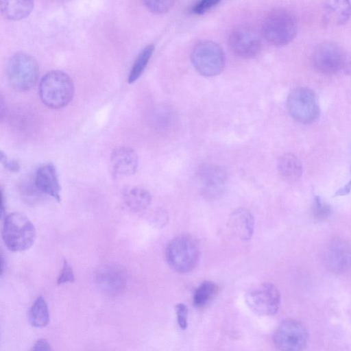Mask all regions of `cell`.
I'll return each instance as SVG.
<instances>
[{
  "mask_svg": "<svg viewBox=\"0 0 351 351\" xmlns=\"http://www.w3.org/2000/svg\"><path fill=\"white\" fill-rule=\"evenodd\" d=\"M191 60L196 71L205 77L219 75L226 63L223 49L210 40L197 43L191 51Z\"/></svg>",
  "mask_w": 351,
  "mask_h": 351,
  "instance_id": "cell-6",
  "label": "cell"
},
{
  "mask_svg": "<svg viewBox=\"0 0 351 351\" xmlns=\"http://www.w3.org/2000/svg\"><path fill=\"white\" fill-rule=\"evenodd\" d=\"M200 191L206 199H213L220 196L227 182L226 170L218 165H206L199 172Z\"/></svg>",
  "mask_w": 351,
  "mask_h": 351,
  "instance_id": "cell-13",
  "label": "cell"
},
{
  "mask_svg": "<svg viewBox=\"0 0 351 351\" xmlns=\"http://www.w3.org/2000/svg\"><path fill=\"white\" fill-rule=\"evenodd\" d=\"M177 322L180 328L185 330L188 326V308L182 304H177L175 306Z\"/></svg>",
  "mask_w": 351,
  "mask_h": 351,
  "instance_id": "cell-30",
  "label": "cell"
},
{
  "mask_svg": "<svg viewBox=\"0 0 351 351\" xmlns=\"http://www.w3.org/2000/svg\"><path fill=\"white\" fill-rule=\"evenodd\" d=\"M330 206L320 196L316 195L314 197L312 212L315 219L323 220L330 215Z\"/></svg>",
  "mask_w": 351,
  "mask_h": 351,
  "instance_id": "cell-25",
  "label": "cell"
},
{
  "mask_svg": "<svg viewBox=\"0 0 351 351\" xmlns=\"http://www.w3.org/2000/svg\"><path fill=\"white\" fill-rule=\"evenodd\" d=\"M154 45H147L138 54L128 75L129 83L136 81L143 73L154 53Z\"/></svg>",
  "mask_w": 351,
  "mask_h": 351,
  "instance_id": "cell-24",
  "label": "cell"
},
{
  "mask_svg": "<svg viewBox=\"0 0 351 351\" xmlns=\"http://www.w3.org/2000/svg\"><path fill=\"white\" fill-rule=\"evenodd\" d=\"M31 351H52L50 344L45 339H38L34 345Z\"/></svg>",
  "mask_w": 351,
  "mask_h": 351,
  "instance_id": "cell-32",
  "label": "cell"
},
{
  "mask_svg": "<svg viewBox=\"0 0 351 351\" xmlns=\"http://www.w3.org/2000/svg\"><path fill=\"white\" fill-rule=\"evenodd\" d=\"M172 1H144L145 6L155 14H164L168 12L173 5Z\"/></svg>",
  "mask_w": 351,
  "mask_h": 351,
  "instance_id": "cell-27",
  "label": "cell"
},
{
  "mask_svg": "<svg viewBox=\"0 0 351 351\" xmlns=\"http://www.w3.org/2000/svg\"><path fill=\"white\" fill-rule=\"evenodd\" d=\"M110 165L115 176H129L134 174L138 166V158L131 147L121 146L111 153Z\"/></svg>",
  "mask_w": 351,
  "mask_h": 351,
  "instance_id": "cell-14",
  "label": "cell"
},
{
  "mask_svg": "<svg viewBox=\"0 0 351 351\" xmlns=\"http://www.w3.org/2000/svg\"><path fill=\"white\" fill-rule=\"evenodd\" d=\"M346 53L347 51L335 42H323L313 51L314 66L317 71L326 75L342 72Z\"/></svg>",
  "mask_w": 351,
  "mask_h": 351,
  "instance_id": "cell-10",
  "label": "cell"
},
{
  "mask_svg": "<svg viewBox=\"0 0 351 351\" xmlns=\"http://www.w3.org/2000/svg\"><path fill=\"white\" fill-rule=\"evenodd\" d=\"M220 1L216 0H202L196 2L191 8V12L197 15H201L210 11L216 7Z\"/></svg>",
  "mask_w": 351,
  "mask_h": 351,
  "instance_id": "cell-28",
  "label": "cell"
},
{
  "mask_svg": "<svg viewBox=\"0 0 351 351\" xmlns=\"http://www.w3.org/2000/svg\"><path fill=\"white\" fill-rule=\"evenodd\" d=\"M0 160L3 166L11 172H18L20 169V165L17 161L14 160H8L5 154L1 152Z\"/></svg>",
  "mask_w": 351,
  "mask_h": 351,
  "instance_id": "cell-31",
  "label": "cell"
},
{
  "mask_svg": "<svg viewBox=\"0 0 351 351\" xmlns=\"http://www.w3.org/2000/svg\"><path fill=\"white\" fill-rule=\"evenodd\" d=\"M342 72L346 75L351 74V51H347Z\"/></svg>",
  "mask_w": 351,
  "mask_h": 351,
  "instance_id": "cell-33",
  "label": "cell"
},
{
  "mask_svg": "<svg viewBox=\"0 0 351 351\" xmlns=\"http://www.w3.org/2000/svg\"><path fill=\"white\" fill-rule=\"evenodd\" d=\"M169 219V214L166 210L157 208L149 215V221L154 227L161 228L168 223Z\"/></svg>",
  "mask_w": 351,
  "mask_h": 351,
  "instance_id": "cell-26",
  "label": "cell"
},
{
  "mask_svg": "<svg viewBox=\"0 0 351 351\" xmlns=\"http://www.w3.org/2000/svg\"><path fill=\"white\" fill-rule=\"evenodd\" d=\"M277 168L281 178L287 182H294L302 174L300 160L291 153H286L280 157Z\"/></svg>",
  "mask_w": 351,
  "mask_h": 351,
  "instance_id": "cell-20",
  "label": "cell"
},
{
  "mask_svg": "<svg viewBox=\"0 0 351 351\" xmlns=\"http://www.w3.org/2000/svg\"><path fill=\"white\" fill-rule=\"evenodd\" d=\"M298 23L295 15L284 8H275L264 17L262 32L266 40L275 45H285L295 38Z\"/></svg>",
  "mask_w": 351,
  "mask_h": 351,
  "instance_id": "cell-4",
  "label": "cell"
},
{
  "mask_svg": "<svg viewBox=\"0 0 351 351\" xmlns=\"http://www.w3.org/2000/svg\"><path fill=\"white\" fill-rule=\"evenodd\" d=\"M326 261L334 269L342 270L349 266L351 252L348 246L341 241H335L327 249Z\"/></svg>",
  "mask_w": 351,
  "mask_h": 351,
  "instance_id": "cell-19",
  "label": "cell"
},
{
  "mask_svg": "<svg viewBox=\"0 0 351 351\" xmlns=\"http://www.w3.org/2000/svg\"><path fill=\"white\" fill-rule=\"evenodd\" d=\"M74 84L65 72L53 70L43 76L39 83V96L45 105L51 108L66 106L74 95Z\"/></svg>",
  "mask_w": 351,
  "mask_h": 351,
  "instance_id": "cell-1",
  "label": "cell"
},
{
  "mask_svg": "<svg viewBox=\"0 0 351 351\" xmlns=\"http://www.w3.org/2000/svg\"><path fill=\"white\" fill-rule=\"evenodd\" d=\"M324 19L334 25H343L351 16V3L348 1H327L324 3Z\"/></svg>",
  "mask_w": 351,
  "mask_h": 351,
  "instance_id": "cell-17",
  "label": "cell"
},
{
  "mask_svg": "<svg viewBox=\"0 0 351 351\" xmlns=\"http://www.w3.org/2000/svg\"><path fill=\"white\" fill-rule=\"evenodd\" d=\"M34 8V1L29 0L0 1L3 15L11 20H19L28 16Z\"/></svg>",
  "mask_w": 351,
  "mask_h": 351,
  "instance_id": "cell-21",
  "label": "cell"
},
{
  "mask_svg": "<svg viewBox=\"0 0 351 351\" xmlns=\"http://www.w3.org/2000/svg\"><path fill=\"white\" fill-rule=\"evenodd\" d=\"M218 291L217 285L209 280L204 281L195 289L193 302L198 308L206 306L215 296Z\"/></svg>",
  "mask_w": 351,
  "mask_h": 351,
  "instance_id": "cell-23",
  "label": "cell"
},
{
  "mask_svg": "<svg viewBox=\"0 0 351 351\" xmlns=\"http://www.w3.org/2000/svg\"><path fill=\"white\" fill-rule=\"evenodd\" d=\"M36 229L25 215L12 213L5 216L2 228V239L12 252H23L30 248L36 239Z\"/></svg>",
  "mask_w": 351,
  "mask_h": 351,
  "instance_id": "cell-2",
  "label": "cell"
},
{
  "mask_svg": "<svg viewBox=\"0 0 351 351\" xmlns=\"http://www.w3.org/2000/svg\"><path fill=\"white\" fill-rule=\"evenodd\" d=\"M75 276L71 266L66 260H64L60 275L57 279V284L62 285L67 282H73Z\"/></svg>",
  "mask_w": 351,
  "mask_h": 351,
  "instance_id": "cell-29",
  "label": "cell"
},
{
  "mask_svg": "<svg viewBox=\"0 0 351 351\" xmlns=\"http://www.w3.org/2000/svg\"><path fill=\"white\" fill-rule=\"evenodd\" d=\"M245 302L249 308L258 315H274L280 308V293L274 284L264 282L248 291Z\"/></svg>",
  "mask_w": 351,
  "mask_h": 351,
  "instance_id": "cell-9",
  "label": "cell"
},
{
  "mask_svg": "<svg viewBox=\"0 0 351 351\" xmlns=\"http://www.w3.org/2000/svg\"><path fill=\"white\" fill-rule=\"evenodd\" d=\"M35 186L40 192L60 200V186L56 167L52 163L40 166L36 171Z\"/></svg>",
  "mask_w": 351,
  "mask_h": 351,
  "instance_id": "cell-16",
  "label": "cell"
},
{
  "mask_svg": "<svg viewBox=\"0 0 351 351\" xmlns=\"http://www.w3.org/2000/svg\"><path fill=\"white\" fill-rule=\"evenodd\" d=\"M122 198L125 204L134 212L146 210L152 202V195L145 189L128 186L123 189Z\"/></svg>",
  "mask_w": 351,
  "mask_h": 351,
  "instance_id": "cell-18",
  "label": "cell"
},
{
  "mask_svg": "<svg viewBox=\"0 0 351 351\" xmlns=\"http://www.w3.org/2000/svg\"><path fill=\"white\" fill-rule=\"evenodd\" d=\"M351 191V180L344 186L339 189L335 194V196H343L348 195Z\"/></svg>",
  "mask_w": 351,
  "mask_h": 351,
  "instance_id": "cell-34",
  "label": "cell"
},
{
  "mask_svg": "<svg viewBox=\"0 0 351 351\" xmlns=\"http://www.w3.org/2000/svg\"><path fill=\"white\" fill-rule=\"evenodd\" d=\"M95 283L100 291L108 295H117L125 288L127 282L125 269L116 264L101 267L95 277Z\"/></svg>",
  "mask_w": 351,
  "mask_h": 351,
  "instance_id": "cell-12",
  "label": "cell"
},
{
  "mask_svg": "<svg viewBox=\"0 0 351 351\" xmlns=\"http://www.w3.org/2000/svg\"><path fill=\"white\" fill-rule=\"evenodd\" d=\"M308 333L300 322L288 319L282 322L276 328L274 344L278 351H302L307 346Z\"/></svg>",
  "mask_w": 351,
  "mask_h": 351,
  "instance_id": "cell-8",
  "label": "cell"
},
{
  "mask_svg": "<svg viewBox=\"0 0 351 351\" xmlns=\"http://www.w3.org/2000/svg\"><path fill=\"white\" fill-rule=\"evenodd\" d=\"M228 43L236 55L245 58L254 57L258 53L261 47L258 34L245 25L233 28L229 34Z\"/></svg>",
  "mask_w": 351,
  "mask_h": 351,
  "instance_id": "cell-11",
  "label": "cell"
},
{
  "mask_svg": "<svg viewBox=\"0 0 351 351\" xmlns=\"http://www.w3.org/2000/svg\"><path fill=\"white\" fill-rule=\"evenodd\" d=\"M289 114L298 122L308 124L314 122L319 115V106L315 92L307 87L293 89L287 99Z\"/></svg>",
  "mask_w": 351,
  "mask_h": 351,
  "instance_id": "cell-7",
  "label": "cell"
},
{
  "mask_svg": "<svg viewBox=\"0 0 351 351\" xmlns=\"http://www.w3.org/2000/svg\"><path fill=\"white\" fill-rule=\"evenodd\" d=\"M197 241L189 234H180L172 239L165 249V257L169 267L176 272L185 274L192 271L199 259Z\"/></svg>",
  "mask_w": 351,
  "mask_h": 351,
  "instance_id": "cell-3",
  "label": "cell"
},
{
  "mask_svg": "<svg viewBox=\"0 0 351 351\" xmlns=\"http://www.w3.org/2000/svg\"><path fill=\"white\" fill-rule=\"evenodd\" d=\"M29 322L36 328L47 326L49 321V313L47 302L43 296L38 297L28 313Z\"/></svg>",
  "mask_w": 351,
  "mask_h": 351,
  "instance_id": "cell-22",
  "label": "cell"
},
{
  "mask_svg": "<svg viewBox=\"0 0 351 351\" xmlns=\"http://www.w3.org/2000/svg\"><path fill=\"white\" fill-rule=\"evenodd\" d=\"M39 74L36 60L29 53L17 52L9 60L7 76L11 86L19 91H26L36 84Z\"/></svg>",
  "mask_w": 351,
  "mask_h": 351,
  "instance_id": "cell-5",
  "label": "cell"
},
{
  "mask_svg": "<svg viewBox=\"0 0 351 351\" xmlns=\"http://www.w3.org/2000/svg\"><path fill=\"white\" fill-rule=\"evenodd\" d=\"M228 227L232 233L241 241L251 239L254 230V218L245 208H237L229 215Z\"/></svg>",
  "mask_w": 351,
  "mask_h": 351,
  "instance_id": "cell-15",
  "label": "cell"
}]
</instances>
